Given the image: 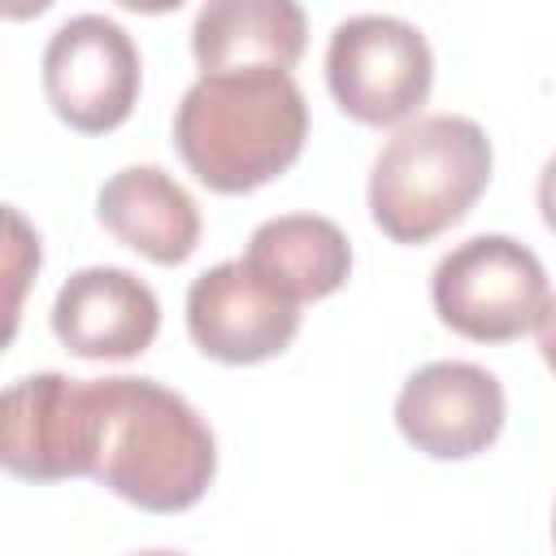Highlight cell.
Returning <instances> with one entry per match:
<instances>
[{
  "instance_id": "obj_1",
  "label": "cell",
  "mask_w": 556,
  "mask_h": 556,
  "mask_svg": "<svg viewBox=\"0 0 556 556\" xmlns=\"http://www.w3.org/2000/svg\"><path fill=\"white\" fill-rule=\"evenodd\" d=\"M308 139V104L282 70L200 74L174 109V143L187 169L217 195H243L295 165Z\"/></svg>"
},
{
  "instance_id": "obj_2",
  "label": "cell",
  "mask_w": 556,
  "mask_h": 556,
  "mask_svg": "<svg viewBox=\"0 0 556 556\" xmlns=\"http://www.w3.org/2000/svg\"><path fill=\"white\" fill-rule=\"evenodd\" d=\"M100 426L91 478L143 513H182L217 473L204 417L156 378H96Z\"/></svg>"
},
{
  "instance_id": "obj_3",
  "label": "cell",
  "mask_w": 556,
  "mask_h": 556,
  "mask_svg": "<svg viewBox=\"0 0 556 556\" xmlns=\"http://www.w3.org/2000/svg\"><path fill=\"white\" fill-rule=\"evenodd\" d=\"M491 182V139L473 117L430 113L400 126L369 174V213L395 243H430Z\"/></svg>"
},
{
  "instance_id": "obj_4",
  "label": "cell",
  "mask_w": 556,
  "mask_h": 556,
  "mask_svg": "<svg viewBox=\"0 0 556 556\" xmlns=\"http://www.w3.org/2000/svg\"><path fill=\"white\" fill-rule=\"evenodd\" d=\"M430 300L447 330L478 343H508L539 326L552 295L547 269L526 243L473 235L434 265Z\"/></svg>"
},
{
  "instance_id": "obj_5",
  "label": "cell",
  "mask_w": 556,
  "mask_h": 556,
  "mask_svg": "<svg viewBox=\"0 0 556 556\" xmlns=\"http://www.w3.org/2000/svg\"><path fill=\"white\" fill-rule=\"evenodd\" d=\"M326 83L334 104L365 126H395L413 117L434 83V52L426 35L391 13H356L330 30Z\"/></svg>"
},
{
  "instance_id": "obj_6",
  "label": "cell",
  "mask_w": 556,
  "mask_h": 556,
  "mask_svg": "<svg viewBox=\"0 0 556 556\" xmlns=\"http://www.w3.org/2000/svg\"><path fill=\"white\" fill-rule=\"evenodd\" d=\"M100 395L96 378L30 374L0 404V465L26 482L91 478Z\"/></svg>"
},
{
  "instance_id": "obj_7",
  "label": "cell",
  "mask_w": 556,
  "mask_h": 556,
  "mask_svg": "<svg viewBox=\"0 0 556 556\" xmlns=\"http://www.w3.org/2000/svg\"><path fill=\"white\" fill-rule=\"evenodd\" d=\"M139 48L104 13L65 17L43 48V96L78 135L117 130L139 100Z\"/></svg>"
},
{
  "instance_id": "obj_8",
  "label": "cell",
  "mask_w": 556,
  "mask_h": 556,
  "mask_svg": "<svg viewBox=\"0 0 556 556\" xmlns=\"http://www.w3.org/2000/svg\"><path fill=\"white\" fill-rule=\"evenodd\" d=\"M187 330L222 365H256L291 348L300 304L269 287L243 256L204 269L187 291Z\"/></svg>"
},
{
  "instance_id": "obj_9",
  "label": "cell",
  "mask_w": 556,
  "mask_h": 556,
  "mask_svg": "<svg viewBox=\"0 0 556 556\" xmlns=\"http://www.w3.org/2000/svg\"><path fill=\"white\" fill-rule=\"evenodd\" d=\"M395 426L434 460H469L504 430V387L473 361H430L400 387Z\"/></svg>"
},
{
  "instance_id": "obj_10",
  "label": "cell",
  "mask_w": 556,
  "mask_h": 556,
  "mask_svg": "<svg viewBox=\"0 0 556 556\" xmlns=\"http://www.w3.org/2000/svg\"><path fill=\"white\" fill-rule=\"evenodd\" d=\"M161 330L156 291L122 265H87L52 300V334L83 361H130Z\"/></svg>"
},
{
  "instance_id": "obj_11",
  "label": "cell",
  "mask_w": 556,
  "mask_h": 556,
  "mask_svg": "<svg viewBox=\"0 0 556 556\" xmlns=\"http://www.w3.org/2000/svg\"><path fill=\"white\" fill-rule=\"evenodd\" d=\"M96 217L113 239L156 265H182L200 243V208L161 165L117 169L96 195Z\"/></svg>"
},
{
  "instance_id": "obj_12",
  "label": "cell",
  "mask_w": 556,
  "mask_h": 556,
  "mask_svg": "<svg viewBox=\"0 0 556 556\" xmlns=\"http://www.w3.org/2000/svg\"><path fill=\"white\" fill-rule=\"evenodd\" d=\"M308 22L291 0H213L191 22V52L200 74L282 70L304 56Z\"/></svg>"
},
{
  "instance_id": "obj_13",
  "label": "cell",
  "mask_w": 556,
  "mask_h": 556,
  "mask_svg": "<svg viewBox=\"0 0 556 556\" xmlns=\"http://www.w3.org/2000/svg\"><path fill=\"white\" fill-rule=\"evenodd\" d=\"M243 261L278 287L287 300L308 304L334 295L352 274V243L348 235L317 213H287L269 217L252 230Z\"/></svg>"
},
{
  "instance_id": "obj_14",
  "label": "cell",
  "mask_w": 556,
  "mask_h": 556,
  "mask_svg": "<svg viewBox=\"0 0 556 556\" xmlns=\"http://www.w3.org/2000/svg\"><path fill=\"white\" fill-rule=\"evenodd\" d=\"M539 213H543L547 230L556 235V152L547 156V165H543V174H539Z\"/></svg>"
},
{
  "instance_id": "obj_15",
  "label": "cell",
  "mask_w": 556,
  "mask_h": 556,
  "mask_svg": "<svg viewBox=\"0 0 556 556\" xmlns=\"http://www.w3.org/2000/svg\"><path fill=\"white\" fill-rule=\"evenodd\" d=\"M539 352H543V361H547V369L556 374V300H547V308H543V317H539Z\"/></svg>"
},
{
  "instance_id": "obj_16",
  "label": "cell",
  "mask_w": 556,
  "mask_h": 556,
  "mask_svg": "<svg viewBox=\"0 0 556 556\" xmlns=\"http://www.w3.org/2000/svg\"><path fill=\"white\" fill-rule=\"evenodd\" d=\"M139 556H182V552H165V547H156V552H139Z\"/></svg>"
},
{
  "instance_id": "obj_17",
  "label": "cell",
  "mask_w": 556,
  "mask_h": 556,
  "mask_svg": "<svg viewBox=\"0 0 556 556\" xmlns=\"http://www.w3.org/2000/svg\"><path fill=\"white\" fill-rule=\"evenodd\" d=\"M552 534H556V517H552Z\"/></svg>"
}]
</instances>
